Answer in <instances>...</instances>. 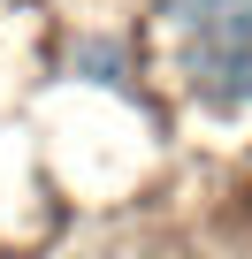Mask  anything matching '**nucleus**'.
<instances>
[{"mask_svg":"<svg viewBox=\"0 0 252 259\" xmlns=\"http://www.w3.org/2000/svg\"><path fill=\"white\" fill-rule=\"evenodd\" d=\"M176 84L206 107H252V54L214 38H176Z\"/></svg>","mask_w":252,"mask_h":259,"instance_id":"obj_1","label":"nucleus"},{"mask_svg":"<svg viewBox=\"0 0 252 259\" xmlns=\"http://www.w3.org/2000/svg\"><path fill=\"white\" fill-rule=\"evenodd\" d=\"M161 23L176 38H214L252 54V0H161Z\"/></svg>","mask_w":252,"mask_h":259,"instance_id":"obj_2","label":"nucleus"},{"mask_svg":"<svg viewBox=\"0 0 252 259\" xmlns=\"http://www.w3.org/2000/svg\"><path fill=\"white\" fill-rule=\"evenodd\" d=\"M69 76H84V84H107V92H130V76H138V61H130V38H115V31H84V38L69 46Z\"/></svg>","mask_w":252,"mask_h":259,"instance_id":"obj_3","label":"nucleus"}]
</instances>
